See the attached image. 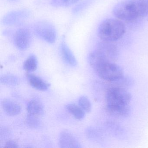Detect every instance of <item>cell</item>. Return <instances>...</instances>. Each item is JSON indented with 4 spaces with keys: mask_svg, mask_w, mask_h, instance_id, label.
<instances>
[{
    "mask_svg": "<svg viewBox=\"0 0 148 148\" xmlns=\"http://www.w3.org/2000/svg\"><path fill=\"white\" fill-rule=\"evenodd\" d=\"M79 0H51V4L55 7H67L77 3Z\"/></svg>",
    "mask_w": 148,
    "mask_h": 148,
    "instance_id": "ac0fdd59",
    "label": "cell"
},
{
    "mask_svg": "<svg viewBox=\"0 0 148 148\" xmlns=\"http://www.w3.org/2000/svg\"><path fill=\"white\" fill-rule=\"evenodd\" d=\"M67 110L76 119L81 120L85 116V111L80 107L74 104H69L66 105Z\"/></svg>",
    "mask_w": 148,
    "mask_h": 148,
    "instance_id": "5bb4252c",
    "label": "cell"
},
{
    "mask_svg": "<svg viewBox=\"0 0 148 148\" xmlns=\"http://www.w3.org/2000/svg\"><path fill=\"white\" fill-rule=\"evenodd\" d=\"M125 31V25L122 21L117 18H108L99 25L97 34L102 41L114 43L123 36Z\"/></svg>",
    "mask_w": 148,
    "mask_h": 148,
    "instance_id": "3957f363",
    "label": "cell"
},
{
    "mask_svg": "<svg viewBox=\"0 0 148 148\" xmlns=\"http://www.w3.org/2000/svg\"><path fill=\"white\" fill-rule=\"evenodd\" d=\"M27 77L30 84L35 89L40 91H45L48 89L49 85L39 77L33 74H27Z\"/></svg>",
    "mask_w": 148,
    "mask_h": 148,
    "instance_id": "7c38bea8",
    "label": "cell"
},
{
    "mask_svg": "<svg viewBox=\"0 0 148 148\" xmlns=\"http://www.w3.org/2000/svg\"><path fill=\"white\" fill-rule=\"evenodd\" d=\"M93 69L101 79L111 83L118 81L124 77L123 68L113 62L102 63Z\"/></svg>",
    "mask_w": 148,
    "mask_h": 148,
    "instance_id": "277c9868",
    "label": "cell"
},
{
    "mask_svg": "<svg viewBox=\"0 0 148 148\" xmlns=\"http://www.w3.org/2000/svg\"><path fill=\"white\" fill-rule=\"evenodd\" d=\"M32 37L31 32L26 28L17 30L14 36L15 46L20 50H25L31 45Z\"/></svg>",
    "mask_w": 148,
    "mask_h": 148,
    "instance_id": "52a82bcc",
    "label": "cell"
},
{
    "mask_svg": "<svg viewBox=\"0 0 148 148\" xmlns=\"http://www.w3.org/2000/svg\"><path fill=\"white\" fill-rule=\"evenodd\" d=\"M1 82L4 84L9 86L18 85L20 83V79L18 77L11 74L4 75L1 77Z\"/></svg>",
    "mask_w": 148,
    "mask_h": 148,
    "instance_id": "2e32d148",
    "label": "cell"
},
{
    "mask_svg": "<svg viewBox=\"0 0 148 148\" xmlns=\"http://www.w3.org/2000/svg\"><path fill=\"white\" fill-rule=\"evenodd\" d=\"M60 49L62 58L66 64L72 66L77 65V61L75 56L64 41L61 42Z\"/></svg>",
    "mask_w": 148,
    "mask_h": 148,
    "instance_id": "30bf717a",
    "label": "cell"
},
{
    "mask_svg": "<svg viewBox=\"0 0 148 148\" xmlns=\"http://www.w3.org/2000/svg\"><path fill=\"white\" fill-rule=\"evenodd\" d=\"M27 125L32 128L36 129L38 128L40 125V120L38 119V116H34L28 114L26 119Z\"/></svg>",
    "mask_w": 148,
    "mask_h": 148,
    "instance_id": "e0dca14e",
    "label": "cell"
},
{
    "mask_svg": "<svg viewBox=\"0 0 148 148\" xmlns=\"http://www.w3.org/2000/svg\"><path fill=\"white\" fill-rule=\"evenodd\" d=\"M37 67L38 60L37 58L34 55H30L24 63V69L28 72H31L35 71Z\"/></svg>",
    "mask_w": 148,
    "mask_h": 148,
    "instance_id": "9a60e30c",
    "label": "cell"
},
{
    "mask_svg": "<svg viewBox=\"0 0 148 148\" xmlns=\"http://www.w3.org/2000/svg\"><path fill=\"white\" fill-rule=\"evenodd\" d=\"M5 148H17L18 147V144L14 141L10 140L8 141L6 143L5 146H4Z\"/></svg>",
    "mask_w": 148,
    "mask_h": 148,
    "instance_id": "ffe728a7",
    "label": "cell"
},
{
    "mask_svg": "<svg viewBox=\"0 0 148 148\" xmlns=\"http://www.w3.org/2000/svg\"><path fill=\"white\" fill-rule=\"evenodd\" d=\"M1 104L4 111L10 116H16L20 113L21 106L13 100L10 99H4Z\"/></svg>",
    "mask_w": 148,
    "mask_h": 148,
    "instance_id": "8fae6325",
    "label": "cell"
},
{
    "mask_svg": "<svg viewBox=\"0 0 148 148\" xmlns=\"http://www.w3.org/2000/svg\"><path fill=\"white\" fill-rule=\"evenodd\" d=\"M105 97L106 108L110 115L119 118L129 116L132 96L125 88L112 86L106 91Z\"/></svg>",
    "mask_w": 148,
    "mask_h": 148,
    "instance_id": "6da1fadb",
    "label": "cell"
},
{
    "mask_svg": "<svg viewBox=\"0 0 148 148\" xmlns=\"http://www.w3.org/2000/svg\"><path fill=\"white\" fill-rule=\"evenodd\" d=\"M28 14L25 11H14L7 14L4 18L3 22L4 24L12 25L20 22L27 17Z\"/></svg>",
    "mask_w": 148,
    "mask_h": 148,
    "instance_id": "9c48e42d",
    "label": "cell"
},
{
    "mask_svg": "<svg viewBox=\"0 0 148 148\" xmlns=\"http://www.w3.org/2000/svg\"><path fill=\"white\" fill-rule=\"evenodd\" d=\"M28 113L34 116H39L44 113V107L42 104L37 100H31L27 106Z\"/></svg>",
    "mask_w": 148,
    "mask_h": 148,
    "instance_id": "4fadbf2b",
    "label": "cell"
},
{
    "mask_svg": "<svg viewBox=\"0 0 148 148\" xmlns=\"http://www.w3.org/2000/svg\"><path fill=\"white\" fill-rule=\"evenodd\" d=\"M59 145L61 148H78L81 147L79 142L76 137L67 130L63 131L60 133Z\"/></svg>",
    "mask_w": 148,
    "mask_h": 148,
    "instance_id": "ba28073f",
    "label": "cell"
},
{
    "mask_svg": "<svg viewBox=\"0 0 148 148\" xmlns=\"http://www.w3.org/2000/svg\"><path fill=\"white\" fill-rule=\"evenodd\" d=\"M34 32L38 37L47 43L53 44L57 38V32L53 25L46 21L37 22L34 26Z\"/></svg>",
    "mask_w": 148,
    "mask_h": 148,
    "instance_id": "5b68a950",
    "label": "cell"
},
{
    "mask_svg": "<svg viewBox=\"0 0 148 148\" xmlns=\"http://www.w3.org/2000/svg\"><path fill=\"white\" fill-rule=\"evenodd\" d=\"M96 50L108 62L114 63L119 56V51L116 45L112 42L102 41L98 44Z\"/></svg>",
    "mask_w": 148,
    "mask_h": 148,
    "instance_id": "8992f818",
    "label": "cell"
},
{
    "mask_svg": "<svg viewBox=\"0 0 148 148\" xmlns=\"http://www.w3.org/2000/svg\"><path fill=\"white\" fill-rule=\"evenodd\" d=\"M79 104L81 108L87 112H89L91 110V104L89 99L85 96H82L79 99Z\"/></svg>",
    "mask_w": 148,
    "mask_h": 148,
    "instance_id": "d6986e66",
    "label": "cell"
},
{
    "mask_svg": "<svg viewBox=\"0 0 148 148\" xmlns=\"http://www.w3.org/2000/svg\"><path fill=\"white\" fill-rule=\"evenodd\" d=\"M112 13L122 21L133 23L148 17V0H123L114 7Z\"/></svg>",
    "mask_w": 148,
    "mask_h": 148,
    "instance_id": "7a4b0ae2",
    "label": "cell"
}]
</instances>
